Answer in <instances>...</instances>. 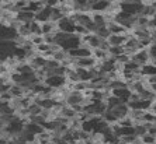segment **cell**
<instances>
[{
    "mask_svg": "<svg viewBox=\"0 0 156 144\" xmlns=\"http://www.w3.org/2000/svg\"><path fill=\"white\" fill-rule=\"evenodd\" d=\"M2 41H17L18 38V31L10 25H2Z\"/></svg>",
    "mask_w": 156,
    "mask_h": 144,
    "instance_id": "cell-8",
    "label": "cell"
},
{
    "mask_svg": "<svg viewBox=\"0 0 156 144\" xmlns=\"http://www.w3.org/2000/svg\"><path fill=\"white\" fill-rule=\"evenodd\" d=\"M84 101H86V97H84L83 92L76 90H72L65 98V104L75 108V106H79V105H83L84 106Z\"/></svg>",
    "mask_w": 156,
    "mask_h": 144,
    "instance_id": "cell-1",
    "label": "cell"
},
{
    "mask_svg": "<svg viewBox=\"0 0 156 144\" xmlns=\"http://www.w3.org/2000/svg\"><path fill=\"white\" fill-rule=\"evenodd\" d=\"M142 122L144 123H156V113L152 109H148L144 113V118H142Z\"/></svg>",
    "mask_w": 156,
    "mask_h": 144,
    "instance_id": "cell-23",
    "label": "cell"
},
{
    "mask_svg": "<svg viewBox=\"0 0 156 144\" xmlns=\"http://www.w3.org/2000/svg\"><path fill=\"white\" fill-rule=\"evenodd\" d=\"M144 10V4L136 3V2H121V11L127 13L129 15L138 17Z\"/></svg>",
    "mask_w": 156,
    "mask_h": 144,
    "instance_id": "cell-2",
    "label": "cell"
},
{
    "mask_svg": "<svg viewBox=\"0 0 156 144\" xmlns=\"http://www.w3.org/2000/svg\"><path fill=\"white\" fill-rule=\"evenodd\" d=\"M107 27H108L111 35H124V34H128V32H129V31H128L125 27H122L120 22H117L115 20L107 22Z\"/></svg>",
    "mask_w": 156,
    "mask_h": 144,
    "instance_id": "cell-12",
    "label": "cell"
},
{
    "mask_svg": "<svg viewBox=\"0 0 156 144\" xmlns=\"http://www.w3.org/2000/svg\"><path fill=\"white\" fill-rule=\"evenodd\" d=\"M149 88H151V90H152V92L156 95V83H155V84H152V85H149Z\"/></svg>",
    "mask_w": 156,
    "mask_h": 144,
    "instance_id": "cell-30",
    "label": "cell"
},
{
    "mask_svg": "<svg viewBox=\"0 0 156 144\" xmlns=\"http://www.w3.org/2000/svg\"><path fill=\"white\" fill-rule=\"evenodd\" d=\"M76 21L73 20L72 17H65L62 18L61 21L58 22V29L62 31V32H68V34H75L76 31Z\"/></svg>",
    "mask_w": 156,
    "mask_h": 144,
    "instance_id": "cell-4",
    "label": "cell"
},
{
    "mask_svg": "<svg viewBox=\"0 0 156 144\" xmlns=\"http://www.w3.org/2000/svg\"><path fill=\"white\" fill-rule=\"evenodd\" d=\"M52 59L54 60H56V62H59V63H63L65 60H68L69 59V52H66L65 49H58V51H55L54 52V56H52Z\"/></svg>",
    "mask_w": 156,
    "mask_h": 144,
    "instance_id": "cell-19",
    "label": "cell"
},
{
    "mask_svg": "<svg viewBox=\"0 0 156 144\" xmlns=\"http://www.w3.org/2000/svg\"><path fill=\"white\" fill-rule=\"evenodd\" d=\"M82 41H83L84 45H87V46L90 48V49H97V48H100V45H101L103 39L100 38L98 35H96L94 32H89L86 34V35L82 36Z\"/></svg>",
    "mask_w": 156,
    "mask_h": 144,
    "instance_id": "cell-6",
    "label": "cell"
},
{
    "mask_svg": "<svg viewBox=\"0 0 156 144\" xmlns=\"http://www.w3.org/2000/svg\"><path fill=\"white\" fill-rule=\"evenodd\" d=\"M118 125H120L121 127H134L135 122L128 116V118H124V119H121V120H118Z\"/></svg>",
    "mask_w": 156,
    "mask_h": 144,
    "instance_id": "cell-26",
    "label": "cell"
},
{
    "mask_svg": "<svg viewBox=\"0 0 156 144\" xmlns=\"http://www.w3.org/2000/svg\"><path fill=\"white\" fill-rule=\"evenodd\" d=\"M30 39H31V42L34 43V46H38V45H41V43L45 42L44 35H31L30 36Z\"/></svg>",
    "mask_w": 156,
    "mask_h": 144,
    "instance_id": "cell-27",
    "label": "cell"
},
{
    "mask_svg": "<svg viewBox=\"0 0 156 144\" xmlns=\"http://www.w3.org/2000/svg\"><path fill=\"white\" fill-rule=\"evenodd\" d=\"M110 111L113 112V115L115 116L118 120H121V119L128 118V116H129L131 108H129V105H128V104H120L118 106H115V108H113V109H110Z\"/></svg>",
    "mask_w": 156,
    "mask_h": 144,
    "instance_id": "cell-10",
    "label": "cell"
},
{
    "mask_svg": "<svg viewBox=\"0 0 156 144\" xmlns=\"http://www.w3.org/2000/svg\"><path fill=\"white\" fill-rule=\"evenodd\" d=\"M93 56L96 58V60H97L98 63H101V62L110 59V53H108V52L104 51V49H100V48H97V49H94V51H93Z\"/></svg>",
    "mask_w": 156,
    "mask_h": 144,
    "instance_id": "cell-20",
    "label": "cell"
},
{
    "mask_svg": "<svg viewBox=\"0 0 156 144\" xmlns=\"http://www.w3.org/2000/svg\"><path fill=\"white\" fill-rule=\"evenodd\" d=\"M96 35H98L101 39H108L110 36H111V32H110V29H108V27L107 25H104V27H98L97 29H96Z\"/></svg>",
    "mask_w": 156,
    "mask_h": 144,
    "instance_id": "cell-22",
    "label": "cell"
},
{
    "mask_svg": "<svg viewBox=\"0 0 156 144\" xmlns=\"http://www.w3.org/2000/svg\"><path fill=\"white\" fill-rule=\"evenodd\" d=\"M26 130H27V132H30V133L35 134V136H38V134L42 133V132H44L45 129H44V127L41 126V125H38V123L31 122V120H30V122L26 125Z\"/></svg>",
    "mask_w": 156,
    "mask_h": 144,
    "instance_id": "cell-18",
    "label": "cell"
},
{
    "mask_svg": "<svg viewBox=\"0 0 156 144\" xmlns=\"http://www.w3.org/2000/svg\"><path fill=\"white\" fill-rule=\"evenodd\" d=\"M110 56L111 58H118V56H121V55L125 53V49H124V46H111L110 48V51H108Z\"/></svg>",
    "mask_w": 156,
    "mask_h": 144,
    "instance_id": "cell-24",
    "label": "cell"
},
{
    "mask_svg": "<svg viewBox=\"0 0 156 144\" xmlns=\"http://www.w3.org/2000/svg\"><path fill=\"white\" fill-rule=\"evenodd\" d=\"M98 65V62L96 60L94 56H87V58L76 59V67H83V69H93Z\"/></svg>",
    "mask_w": 156,
    "mask_h": 144,
    "instance_id": "cell-14",
    "label": "cell"
},
{
    "mask_svg": "<svg viewBox=\"0 0 156 144\" xmlns=\"http://www.w3.org/2000/svg\"><path fill=\"white\" fill-rule=\"evenodd\" d=\"M44 83L47 84L48 87H51V88H55V90H58V88H62V87H65L68 84V79L65 76H58V74H51V76H48L45 79Z\"/></svg>",
    "mask_w": 156,
    "mask_h": 144,
    "instance_id": "cell-3",
    "label": "cell"
},
{
    "mask_svg": "<svg viewBox=\"0 0 156 144\" xmlns=\"http://www.w3.org/2000/svg\"><path fill=\"white\" fill-rule=\"evenodd\" d=\"M131 34L135 36V38H138L139 41L142 39H151V34H152V28H145V27H135Z\"/></svg>",
    "mask_w": 156,
    "mask_h": 144,
    "instance_id": "cell-11",
    "label": "cell"
},
{
    "mask_svg": "<svg viewBox=\"0 0 156 144\" xmlns=\"http://www.w3.org/2000/svg\"><path fill=\"white\" fill-rule=\"evenodd\" d=\"M16 18L21 24H28V22L35 20V13H33V11H30V10H21L17 13V17Z\"/></svg>",
    "mask_w": 156,
    "mask_h": 144,
    "instance_id": "cell-15",
    "label": "cell"
},
{
    "mask_svg": "<svg viewBox=\"0 0 156 144\" xmlns=\"http://www.w3.org/2000/svg\"><path fill=\"white\" fill-rule=\"evenodd\" d=\"M141 74L144 77H152V76H156V65L153 62L148 63V65L142 66L141 69Z\"/></svg>",
    "mask_w": 156,
    "mask_h": 144,
    "instance_id": "cell-17",
    "label": "cell"
},
{
    "mask_svg": "<svg viewBox=\"0 0 156 144\" xmlns=\"http://www.w3.org/2000/svg\"><path fill=\"white\" fill-rule=\"evenodd\" d=\"M69 56L73 58L75 60H76V59H82V58H87V56H93V49H90L87 45L83 43L80 48H76V49L70 51Z\"/></svg>",
    "mask_w": 156,
    "mask_h": 144,
    "instance_id": "cell-7",
    "label": "cell"
},
{
    "mask_svg": "<svg viewBox=\"0 0 156 144\" xmlns=\"http://www.w3.org/2000/svg\"><path fill=\"white\" fill-rule=\"evenodd\" d=\"M0 99H2V102H11L14 98L10 92H2L0 94Z\"/></svg>",
    "mask_w": 156,
    "mask_h": 144,
    "instance_id": "cell-28",
    "label": "cell"
},
{
    "mask_svg": "<svg viewBox=\"0 0 156 144\" xmlns=\"http://www.w3.org/2000/svg\"><path fill=\"white\" fill-rule=\"evenodd\" d=\"M105 104H107V106H108V109H113V108H115V106H118L120 104H124L122 101H121L120 98H117V97H114L113 94L110 95L108 98H105Z\"/></svg>",
    "mask_w": 156,
    "mask_h": 144,
    "instance_id": "cell-21",
    "label": "cell"
},
{
    "mask_svg": "<svg viewBox=\"0 0 156 144\" xmlns=\"http://www.w3.org/2000/svg\"><path fill=\"white\" fill-rule=\"evenodd\" d=\"M151 41H152V45H156V27H152V34H151Z\"/></svg>",
    "mask_w": 156,
    "mask_h": 144,
    "instance_id": "cell-29",
    "label": "cell"
},
{
    "mask_svg": "<svg viewBox=\"0 0 156 144\" xmlns=\"http://www.w3.org/2000/svg\"><path fill=\"white\" fill-rule=\"evenodd\" d=\"M132 60L136 62L139 66H145L152 62V56H151V51L149 49H139L138 52H135L132 55Z\"/></svg>",
    "mask_w": 156,
    "mask_h": 144,
    "instance_id": "cell-5",
    "label": "cell"
},
{
    "mask_svg": "<svg viewBox=\"0 0 156 144\" xmlns=\"http://www.w3.org/2000/svg\"><path fill=\"white\" fill-rule=\"evenodd\" d=\"M52 10H54V8H52V7H48V6L42 7V8H41V10L35 14V20H37V21H40L41 24H42V22H48V21H51Z\"/></svg>",
    "mask_w": 156,
    "mask_h": 144,
    "instance_id": "cell-13",
    "label": "cell"
},
{
    "mask_svg": "<svg viewBox=\"0 0 156 144\" xmlns=\"http://www.w3.org/2000/svg\"><path fill=\"white\" fill-rule=\"evenodd\" d=\"M111 94H113L114 97L120 98L124 104H128L131 95H132V91H131L128 87H121V88H114V90H111Z\"/></svg>",
    "mask_w": 156,
    "mask_h": 144,
    "instance_id": "cell-9",
    "label": "cell"
},
{
    "mask_svg": "<svg viewBox=\"0 0 156 144\" xmlns=\"http://www.w3.org/2000/svg\"><path fill=\"white\" fill-rule=\"evenodd\" d=\"M129 35H131V31L128 34H124V35H111L107 41L110 42L111 46H124L127 39L129 38Z\"/></svg>",
    "mask_w": 156,
    "mask_h": 144,
    "instance_id": "cell-16",
    "label": "cell"
},
{
    "mask_svg": "<svg viewBox=\"0 0 156 144\" xmlns=\"http://www.w3.org/2000/svg\"><path fill=\"white\" fill-rule=\"evenodd\" d=\"M139 139H141V141L144 144H156V136H153V134L146 133L142 137H139Z\"/></svg>",
    "mask_w": 156,
    "mask_h": 144,
    "instance_id": "cell-25",
    "label": "cell"
}]
</instances>
